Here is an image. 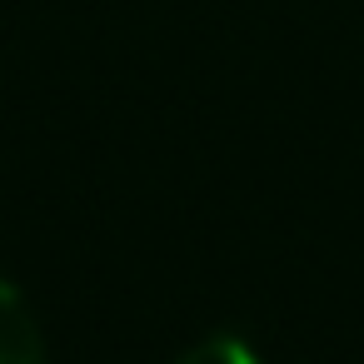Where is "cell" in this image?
<instances>
[{
	"label": "cell",
	"instance_id": "obj_2",
	"mask_svg": "<svg viewBox=\"0 0 364 364\" xmlns=\"http://www.w3.org/2000/svg\"><path fill=\"white\" fill-rule=\"evenodd\" d=\"M180 364H259V354L250 344L230 339V334H215V339L195 344L190 354H180Z\"/></svg>",
	"mask_w": 364,
	"mask_h": 364
},
{
	"label": "cell",
	"instance_id": "obj_1",
	"mask_svg": "<svg viewBox=\"0 0 364 364\" xmlns=\"http://www.w3.org/2000/svg\"><path fill=\"white\" fill-rule=\"evenodd\" d=\"M0 364H46L41 324L11 279H0Z\"/></svg>",
	"mask_w": 364,
	"mask_h": 364
}]
</instances>
